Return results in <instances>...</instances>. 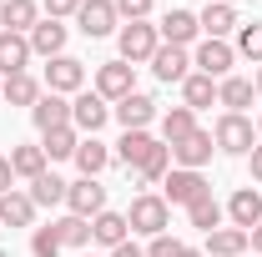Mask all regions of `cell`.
Returning <instances> with one entry per match:
<instances>
[{"instance_id": "f6af8a7d", "label": "cell", "mask_w": 262, "mask_h": 257, "mask_svg": "<svg viewBox=\"0 0 262 257\" xmlns=\"http://www.w3.org/2000/svg\"><path fill=\"white\" fill-rule=\"evenodd\" d=\"M252 86H257V96H262V66H257V76H252Z\"/></svg>"}, {"instance_id": "4fadbf2b", "label": "cell", "mask_w": 262, "mask_h": 257, "mask_svg": "<svg viewBox=\"0 0 262 257\" xmlns=\"http://www.w3.org/2000/svg\"><path fill=\"white\" fill-rule=\"evenodd\" d=\"M111 116H116L126 131H146L151 121H157V101L146 96V91H131L126 101H116V106H111Z\"/></svg>"}, {"instance_id": "bcb514c9", "label": "cell", "mask_w": 262, "mask_h": 257, "mask_svg": "<svg viewBox=\"0 0 262 257\" xmlns=\"http://www.w3.org/2000/svg\"><path fill=\"white\" fill-rule=\"evenodd\" d=\"M182 257H207V252H196V247H187V252H182Z\"/></svg>"}, {"instance_id": "c3c4849f", "label": "cell", "mask_w": 262, "mask_h": 257, "mask_svg": "<svg viewBox=\"0 0 262 257\" xmlns=\"http://www.w3.org/2000/svg\"><path fill=\"white\" fill-rule=\"evenodd\" d=\"M81 257H96V252H81Z\"/></svg>"}, {"instance_id": "ee69618b", "label": "cell", "mask_w": 262, "mask_h": 257, "mask_svg": "<svg viewBox=\"0 0 262 257\" xmlns=\"http://www.w3.org/2000/svg\"><path fill=\"white\" fill-rule=\"evenodd\" d=\"M247 242H252V252H257V257H262V222H257V227H252V232H247Z\"/></svg>"}, {"instance_id": "7a4b0ae2", "label": "cell", "mask_w": 262, "mask_h": 257, "mask_svg": "<svg viewBox=\"0 0 262 257\" xmlns=\"http://www.w3.org/2000/svg\"><path fill=\"white\" fill-rule=\"evenodd\" d=\"M157 46H162V35H157L151 20H126V26L116 31V51H121L126 66H146L157 56Z\"/></svg>"}, {"instance_id": "277c9868", "label": "cell", "mask_w": 262, "mask_h": 257, "mask_svg": "<svg viewBox=\"0 0 262 257\" xmlns=\"http://www.w3.org/2000/svg\"><path fill=\"white\" fill-rule=\"evenodd\" d=\"M76 26H81V35H91V40H101V35H116V31H121L116 0H81V10H76Z\"/></svg>"}, {"instance_id": "ba28073f", "label": "cell", "mask_w": 262, "mask_h": 257, "mask_svg": "<svg viewBox=\"0 0 262 257\" xmlns=\"http://www.w3.org/2000/svg\"><path fill=\"white\" fill-rule=\"evenodd\" d=\"M232 61H237V51H232L227 40H207V35H202V46H196V56H192V66L202 76H212V81H227Z\"/></svg>"}, {"instance_id": "484cf974", "label": "cell", "mask_w": 262, "mask_h": 257, "mask_svg": "<svg viewBox=\"0 0 262 257\" xmlns=\"http://www.w3.org/2000/svg\"><path fill=\"white\" fill-rule=\"evenodd\" d=\"M40 96H46V91H40V81H35L31 71L5 76V86H0V101H10V106H35Z\"/></svg>"}, {"instance_id": "9c48e42d", "label": "cell", "mask_w": 262, "mask_h": 257, "mask_svg": "<svg viewBox=\"0 0 262 257\" xmlns=\"http://www.w3.org/2000/svg\"><path fill=\"white\" fill-rule=\"evenodd\" d=\"M212 152H217L212 131H202V126H196L192 136H182V141L171 146V166H187V172H202V166L212 161Z\"/></svg>"}, {"instance_id": "b9f144b4", "label": "cell", "mask_w": 262, "mask_h": 257, "mask_svg": "<svg viewBox=\"0 0 262 257\" xmlns=\"http://www.w3.org/2000/svg\"><path fill=\"white\" fill-rule=\"evenodd\" d=\"M247 166H252V182H262V141L247 152Z\"/></svg>"}, {"instance_id": "7c38bea8", "label": "cell", "mask_w": 262, "mask_h": 257, "mask_svg": "<svg viewBox=\"0 0 262 257\" xmlns=\"http://www.w3.org/2000/svg\"><path fill=\"white\" fill-rule=\"evenodd\" d=\"M146 66H151V76L166 81V86H171V81L182 86V81L192 76V56H187V46H157V56H151Z\"/></svg>"}, {"instance_id": "681fc988", "label": "cell", "mask_w": 262, "mask_h": 257, "mask_svg": "<svg viewBox=\"0 0 262 257\" xmlns=\"http://www.w3.org/2000/svg\"><path fill=\"white\" fill-rule=\"evenodd\" d=\"M257 131H262V121H257Z\"/></svg>"}, {"instance_id": "f546056e", "label": "cell", "mask_w": 262, "mask_h": 257, "mask_svg": "<svg viewBox=\"0 0 262 257\" xmlns=\"http://www.w3.org/2000/svg\"><path fill=\"white\" fill-rule=\"evenodd\" d=\"M76 146H81V131H76V126H56V131H46V136H40V152H46V161H66V157H76Z\"/></svg>"}, {"instance_id": "2e32d148", "label": "cell", "mask_w": 262, "mask_h": 257, "mask_svg": "<svg viewBox=\"0 0 262 257\" xmlns=\"http://www.w3.org/2000/svg\"><path fill=\"white\" fill-rule=\"evenodd\" d=\"M31 121H35L40 136H46V131H56V126H71V101L56 96V91H46V96L31 106Z\"/></svg>"}, {"instance_id": "4dcf8cb0", "label": "cell", "mask_w": 262, "mask_h": 257, "mask_svg": "<svg viewBox=\"0 0 262 257\" xmlns=\"http://www.w3.org/2000/svg\"><path fill=\"white\" fill-rule=\"evenodd\" d=\"M192 131H196V111H192V106H171V111L162 116V141H166V146H177V141L192 136Z\"/></svg>"}, {"instance_id": "3957f363", "label": "cell", "mask_w": 262, "mask_h": 257, "mask_svg": "<svg viewBox=\"0 0 262 257\" xmlns=\"http://www.w3.org/2000/svg\"><path fill=\"white\" fill-rule=\"evenodd\" d=\"M212 141H217V152H227V157H247V152L257 146V126H252L247 116H237V111H222L217 126H212Z\"/></svg>"}, {"instance_id": "d6986e66", "label": "cell", "mask_w": 262, "mask_h": 257, "mask_svg": "<svg viewBox=\"0 0 262 257\" xmlns=\"http://www.w3.org/2000/svg\"><path fill=\"white\" fill-rule=\"evenodd\" d=\"M35 26H40V5H35V0H5V5H0V31L31 35Z\"/></svg>"}, {"instance_id": "d4e9b609", "label": "cell", "mask_w": 262, "mask_h": 257, "mask_svg": "<svg viewBox=\"0 0 262 257\" xmlns=\"http://www.w3.org/2000/svg\"><path fill=\"white\" fill-rule=\"evenodd\" d=\"M247 247H252V242H247L242 227H217V232H207V257H242Z\"/></svg>"}, {"instance_id": "7bdbcfd3", "label": "cell", "mask_w": 262, "mask_h": 257, "mask_svg": "<svg viewBox=\"0 0 262 257\" xmlns=\"http://www.w3.org/2000/svg\"><path fill=\"white\" fill-rule=\"evenodd\" d=\"M111 257H146V252H141L136 242H121V247H111Z\"/></svg>"}, {"instance_id": "ffe728a7", "label": "cell", "mask_w": 262, "mask_h": 257, "mask_svg": "<svg viewBox=\"0 0 262 257\" xmlns=\"http://www.w3.org/2000/svg\"><path fill=\"white\" fill-rule=\"evenodd\" d=\"M157 146H162V141H157L151 131H121V141H116V152H111V157H116V161H126L131 172H136V166L151 157Z\"/></svg>"}, {"instance_id": "74e56055", "label": "cell", "mask_w": 262, "mask_h": 257, "mask_svg": "<svg viewBox=\"0 0 262 257\" xmlns=\"http://www.w3.org/2000/svg\"><path fill=\"white\" fill-rule=\"evenodd\" d=\"M187 252V242L182 237H171V232H162V237H151L146 242V257H182Z\"/></svg>"}, {"instance_id": "30bf717a", "label": "cell", "mask_w": 262, "mask_h": 257, "mask_svg": "<svg viewBox=\"0 0 262 257\" xmlns=\"http://www.w3.org/2000/svg\"><path fill=\"white\" fill-rule=\"evenodd\" d=\"M86 86V66L76 61V56H56V61L46 66V91H56V96H76Z\"/></svg>"}, {"instance_id": "f907efd6", "label": "cell", "mask_w": 262, "mask_h": 257, "mask_svg": "<svg viewBox=\"0 0 262 257\" xmlns=\"http://www.w3.org/2000/svg\"><path fill=\"white\" fill-rule=\"evenodd\" d=\"M0 86H5V81H0Z\"/></svg>"}, {"instance_id": "9a60e30c", "label": "cell", "mask_w": 262, "mask_h": 257, "mask_svg": "<svg viewBox=\"0 0 262 257\" xmlns=\"http://www.w3.org/2000/svg\"><path fill=\"white\" fill-rule=\"evenodd\" d=\"M91 242H101L106 252H111V247H121V242H131L126 212H111V207H106V212H96V217H91Z\"/></svg>"}, {"instance_id": "1f68e13d", "label": "cell", "mask_w": 262, "mask_h": 257, "mask_svg": "<svg viewBox=\"0 0 262 257\" xmlns=\"http://www.w3.org/2000/svg\"><path fill=\"white\" fill-rule=\"evenodd\" d=\"M10 172L26 177V182L46 177V152H40V146H15V152H10Z\"/></svg>"}, {"instance_id": "83f0119b", "label": "cell", "mask_w": 262, "mask_h": 257, "mask_svg": "<svg viewBox=\"0 0 262 257\" xmlns=\"http://www.w3.org/2000/svg\"><path fill=\"white\" fill-rule=\"evenodd\" d=\"M222 217H227V207H222V202H217L212 192H207V197H196L192 207H187V222H192L196 232H217V227H222Z\"/></svg>"}, {"instance_id": "52a82bcc", "label": "cell", "mask_w": 262, "mask_h": 257, "mask_svg": "<svg viewBox=\"0 0 262 257\" xmlns=\"http://www.w3.org/2000/svg\"><path fill=\"white\" fill-rule=\"evenodd\" d=\"M106 121H111V106H106L96 91H76V96H71V126L81 131V136H96Z\"/></svg>"}, {"instance_id": "6da1fadb", "label": "cell", "mask_w": 262, "mask_h": 257, "mask_svg": "<svg viewBox=\"0 0 262 257\" xmlns=\"http://www.w3.org/2000/svg\"><path fill=\"white\" fill-rule=\"evenodd\" d=\"M126 227H131V232H141V237H162L166 227H171V207H166V197H162V192H141V197H131Z\"/></svg>"}, {"instance_id": "d590c367", "label": "cell", "mask_w": 262, "mask_h": 257, "mask_svg": "<svg viewBox=\"0 0 262 257\" xmlns=\"http://www.w3.org/2000/svg\"><path fill=\"white\" fill-rule=\"evenodd\" d=\"M237 56H247L252 66H262V20H247V26H237V46H232Z\"/></svg>"}, {"instance_id": "44dd1931", "label": "cell", "mask_w": 262, "mask_h": 257, "mask_svg": "<svg viewBox=\"0 0 262 257\" xmlns=\"http://www.w3.org/2000/svg\"><path fill=\"white\" fill-rule=\"evenodd\" d=\"M31 56H46V61L66 56V26L61 20H46V15H40V26L31 31Z\"/></svg>"}, {"instance_id": "ab89813d", "label": "cell", "mask_w": 262, "mask_h": 257, "mask_svg": "<svg viewBox=\"0 0 262 257\" xmlns=\"http://www.w3.org/2000/svg\"><path fill=\"white\" fill-rule=\"evenodd\" d=\"M40 10H46V20H66L81 10V0H40Z\"/></svg>"}, {"instance_id": "4316f807", "label": "cell", "mask_w": 262, "mask_h": 257, "mask_svg": "<svg viewBox=\"0 0 262 257\" xmlns=\"http://www.w3.org/2000/svg\"><path fill=\"white\" fill-rule=\"evenodd\" d=\"M182 106H192V111L217 106V81H212V76H202V71H192V76L182 81Z\"/></svg>"}, {"instance_id": "8d00e7d4", "label": "cell", "mask_w": 262, "mask_h": 257, "mask_svg": "<svg viewBox=\"0 0 262 257\" xmlns=\"http://www.w3.org/2000/svg\"><path fill=\"white\" fill-rule=\"evenodd\" d=\"M31 252L35 257H61L66 252L61 237H56V227H35V232H31Z\"/></svg>"}, {"instance_id": "816d5d0a", "label": "cell", "mask_w": 262, "mask_h": 257, "mask_svg": "<svg viewBox=\"0 0 262 257\" xmlns=\"http://www.w3.org/2000/svg\"><path fill=\"white\" fill-rule=\"evenodd\" d=\"M0 5H5V0H0Z\"/></svg>"}, {"instance_id": "e0dca14e", "label": "cell", "mask_w": 262, "mask_h": 257, "mask_svg": "<svg viewBox=\"0 0 262 257\" xmlns=\"http://www.w3.org/2000/svg\"><path fill=\"white\" fill-rule=\"evenodd\" d=\"M26 66H31V35L0 31V81L5 76H20Z\"/></svg>"}, {"instance_id": "f35d334b", "label": "cell", "mask_w": 262, "mask_h": 257, "mask_svg": "<svg viewBox=\"0 0 262 257\" xmlns=\"http://www.w3.org/2000/svg\"><path fill=\"white\" fill-rule=\"evenodd\" d=\"M116 15L121 20H146L151 15V0H116Z\"/></svg>"}, {"instance_id": "60d3db41", "label": "cell", "mask_w": 262, "mask_h": 257, "mask_svg": "<svg viewBox=\"0 0 262 257\" xmlns=\"http://www.w3.org/2000/svg\"><path fill=\"white\" fill-rule=\"evenodd\" d=\"M15 192V172H10V157H0V197Z\"/></svg>"}, {"instance_id": "8992f818", "label": "cell", "mask_w": 262, "mask_h": 257, "mask_svg": "<svg viewBox=\"0 0 262 257\" xmlns=\"http://www.w3.org/2000/svg\"><path fill=\"white\" fill-rule=\"evenodd\" d=\"M131 91H136V66H126L121 56L96 66V96L101 101H126Z\"/></svg>"}, {"instance_id": "8fae6325", "label": "cell", "mask_w": 262, "mask_h": 257, "mask_svg": "<svg viewBox=\"0 0 262 257\" xmlns=\"http://www.w3.org/2000/svg\"><path fill=\"white\" fill-rule=\"evenodd\" d=\"M66 207L76 212V217H96V212H106V187H101L96 177H81V182H71L66 187Z\"/></svg>"}, {"instance_id": "ac0fdd59", "label": "cell", "mask_w": 262, "mask_h": 257, "mask_svg": "<svg viewBox=\"0 0 262 257\" xmlns=\"http://www.w3.org/2000/svg\"><path fill=\"white\" fill-rule=\"evenodd\" d=\"M227 217H232V227L252 232V227L262 222V192H257V187H237L232 202H227Z\"/></svg>"}, {"instance_id": "d6a6232c", "label": "cell", "mask_w": 262, "mask_h": 257, "mask_svg": "<svg viewBox=\"0 0 262 257\" xmlns=\"http://www.w3.org/2000/svg\"><path fill=\"white\" fill-rule=\"evenodd\" d=\"M56 227V237H61V247H91V222L86 217H76V212H66L61 222H51Z\"/></svg>"}, {"instance_id": "7402d4cb", "label": "cell", "mask_w": 262, "mask_h": 257, "mask_svg": "<svg viewBox=\"0 0 262 257\" xmlns=\"http://www.w3.org/2000/svg\"><path fill=\"white\" fill-rule=\"evenodd\" d=\"M196 26H202L207 40H227V35L237 31V10H232V5H217V0H207V10L196 15Z\"/></svg>"}, {"instance_id": "836d02e7", "label": "cell", "mask_w": 262, "mask_h": 257, "mask_svg": "<svg viewBox=\"0 0 262 257\" xmlns=\"http://www.w3.org/2000/svg\"><path fill=\"white\" fill-rule=\"evenodd\" d=\"M66 187H71V182H61L56 172H46V177H35V182H31V202H35V207H61V202H66Z\"/></svg>"}, {"instance_id": "5b68a950", "label": "cell", "mask_w": 262, "mask_h": 257, "mask_svg": "<svg viewBox=\"0 0 262 257\" xmlns=\"http://www.w3.org/2000/svg\"><path fill=\"white\" fill-rule=\"evenodd\" d=\"M212 187H207V177L202 172H187V166H171L166 172V182H162V197H166V207H192L196 197H207Z\"/></svg>"}, {"instance_id": "cb8c5ba5", "label": "cell", "mask_w": 262, "mask_h": 257, "mask_svg": "<svg viewBox=\"0 0 262 257\" xmlns=\"http://www.w3.org/2000/svg\"><path fill=\"white\" fill-rule=\"evenodd\" d=\"M76 166H81V177H101L106 166H111V146L96 141V136H81V146H76Z\"/></svg>"}, {"instance_id": "e575fe53", "label": "cell", "mask_w": 262, "mask_h": 257, "mask_svg": "<svg viewBox=\"0 0 262 257\" xmlns=\"http://www.w3.org/2000/svg\"><path fill=\"white\" fill-rule=\"evenodd\" d=\"M166 172H171V146L162 141V146H157L151 157L136 166V182H141V187H151V182H166Z\"/></svg>"}, {"instance_id": "603a6c76", "label": "cell", "mask_w": 262, "mask_h": 257, "mask_svg": "<svg viewBox=\"0 0 262 257\" xmlns=\"http://www.w3.org/2000/svg\"><path fill=\"white\" fill-rule=\"evenodd\" d=\"M257 96V86L247 81V76H227V81H217V106H227L237 116H247V106Z\"/></svg>"}, {"instance_id": "f1b7e54d", "label": "cell", "mask_w": 262, "mask_h": 257, "mask_svg": "<svg viewBox=\"0 0 262 257\" xmlns=\"http://www.w3.org/2000/svg\"><path fill=\"white\" fill-rule=\"evenodd\" d=\"M0 222H5V227H31L35 222L31 192H5V197H0Z\"/></svg>"}, {"instance_id": "5bb4252c", "label": "cell", "mask_w": 262, "mask_h": 257, "mask_svg": "<svg viewBox=\"0 0 262 257\" xmlns=\"http://www.w3.org/2000/svg\"><path fill=\"white\" fill-rule=\"evenodd\" d=\"M157 35H162V46H192L196 35H202V26H196V10H166L162 26H157Z\"/></svg>"}, {"instance_id": "7dc6e473", "label": "cell", "mask_w": 262, "mask_h": 257, "mask_svg": "<svg viewBox=\"0 0 262 257\" xmlns=\"http://www.w3.org/2000/svg\"><path fill=\"white\" fill-rule=\"evenodd\" d=\"M217 5H232V0H217Z\"/></svg>"}]
</instances>
